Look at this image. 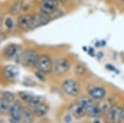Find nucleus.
<instances>
[{
    "label": "nucleus",
    "mask_w": 124,
    "mask_h": 123,
    "mask_svg": "<svg viewBox=\"0 0 124 123\" xmlns=\"http://www.w3.org/2000/svg\"><path fill=\"white\" fill-rule=\"evenodd\" d=\"M39 56L40 55L37 50L33 49H26L22 52L21 55L20 56V59L24 66L28 68H33L37 66Z\"/></svg>",
    "instance_id": "obj_1"
},
{
    "label": "nucleus",
    "mask_w": 124,
    "mask_h": 123,
    "mask_svg": "<svg viewBox=\"0 0 124 123\" xmlns=\"http://www.w3.org/2000/svg\"><path fill=\"white\" fill-rule=\"evenodd\" d=\"M59 6L58 0H41L39 3V11L52 17L59 11Z\"/></svg>",
    "instance_id": "obj_2"
},
{
    "label": "nucleus",
    "mask_w": 124,
    "mask_h": 123,
    "mask_svg": "<svg viewBox=\"0 0 124 123\" xmlns=\"http://www.w3.org/2000/svg\"><path fill=\"white\" fill-rule=\"evenodd\" d=\"M61 88L65 94L71 97H76L79 96L80 92V85L76 80L74 79H67L61 84Z\"/></svg>",
    "instance_id": "obj_3"
},
{
    "label": "nucleus",
    "mask_w": 124,
    "mask_h": 123,
    "mask_svg": "<svg viewBox=\"0 0 124 123\" xmlns=\"http://www.w3.org/2000/svg\"><path fill=\"white\" fill-rule=\"evenodd\" d=\"M106 106L101 103H97L91 98H88L86 104V115L90 117L98 118L104 114Z\"/></svg>",
    "instance_id": "obj_4"
},
{
    "label": "nucleus",
    "mask_w": 124,
    "mask_h": 123,
    "mask_svg": "<svg viewBox=\"0 0 124 123\" xmlns=\"http://www.w3.org/2000/svg\"><path fill=\"white\" fill-rule=\"evenodd\" d=\"M71 61L67 58H58L53 61L52 72L56 75H63L71 70Z\"/></svg>",
    "instance_id": "obj_5"
},
{
    "label": "nucleus",
    "mask_w": 124,
    "mask_h": 123,
    "mask_svg": "<svg viewBox=\"0 0 124 123\" xmlns=\"http://www.w3.org/2000/svg\"><path fill=\"white\" fill-rule=\"evenodd\" d=\"M88 97H82L76 103L70 106V112L75 117L82 118L86 115V104L88 101Z\"/></svg>",
    "instance_id": "obj_6"
},
{
    "label": "nucleus",
    "mask_w": 124,
    "mask_h": 123,
    "mask_svg": "<svg viewBox=\"0 0 124 123\" xmlns=\"http://www.w3.org/2000/svg\"><path fill=\"white\" fill-rule=\"evenodd\" d=\"M37 71L44 74H50L53 70V60L47 54H41L37 62Z\"/></svg>",
    "instance_id": "obj_7"
},
{
    "label": "nucleus",
    "mask_w": 124,
    "mask_h": 123,
    "mask_svg": "<svg viewBox=\"0 0 124 123\" xmlns=\"http://www.w3.org/2000/svg\"><path fill=\"white\" fill-rule=\"evenodd\" d=\"M33 13H26L20 15L18 17L17 24L18 27L23 31H29L33 29Z\"/></svg>",
    "instance_id": "obj_8"
},
{
    "label": "nucleus",
    "mask_w": 124,
    "mask_h": 123,
    "mask_svg": "<svg viewBox=\"0 0 124 123\" xmlns=\"http://www.w3.org/2000/svg\"><path fill=\"white\" fill-rule=\"evenodd\" d=\"M88 93L93 101H101L106 96V90L101 86H93L88 90Z\"/></svg>",
    "instance_id": "obj_9"
},
{
    "label": "nucleus",
    "mask_w": 124,
    "mask_h": 123,
    "mask_svg": "<svg viewBox=\"0 0 124 123\" xmlns=\"http://www.w3.org/2000/svg\"><path fill=\"white\" fill-rule=\"evenodd\" d=\"M34 20H33V29H37L39 27L44 26V25L47 24L52 20V17L49 15H46L45 14L41 12H37L33 13Z\"/></svg>",
    "instance_id": "obj_10"
},
{
    "label": "nucleus",
    "mask_w": 124,
    "mask_h": 123,
    "mask_svg": "<svg viewBox=\"0 0 124 123\" xmlns=\"http://www.w3.org/2000/svg\"><path fill=\"white\" fill-rule=\"evenodd\" d=\"M3 74L7 80L9 81H15L20 75V71L16 66L8 65L3 69Z\"/></svg>",
    "instance_id": "obj_11"
},
{
    "label": "nucleus",
    "mask_w": 124,
    "mask_h": 123,
    "mask_svg": "<svg viewBox=\"0 0 124 123\" xmlns=\"http://www.w3.org/2000/svg\"><path fill=\"white\" fill-rule=\"evenodd\" d=\"M23 108L24 107H23V105L20 101H14L13 104H11L9 113L11 114V119L15 121L16 122H18L20 121Z\"/></svg>",
    "instance_id": "obj_12"
},
{
    "label": "nucleus",
    "mask_w": 124,
    "mask_h": 123,
    "mask_svg": "<svg viewBox=\"0 0 124 123\" xmlns=\"http://www.w3.org/2000/svg\"><path fill=\"white\" fill-rule=\"evenodd\" d=\"M107 118L109 122L117 123L118 120H121V108L118 105H112L107 111Z\"/></svg>",
    "instance_id": "obj_13"
},
{
    "label": "nucleus",
    "mask_w": 124,
    "mask_h": 123,
    "mask_svg": "<svg viewBox=\"0 0 124 123\" xmlns=\"http://www.w3.org/2000/svg\"><path fill=\"white\" fill-rule=\"evenodd\" d=\"M19 50H20V46L16 44H10L7 45L3 50V57L8 60L13 59L17 56Z\"/></svg>",
    "instance_id": "obj_14"
},
{
    "label": "nucleus",
    "mask_w": 124,
    "mask_h": 123,
    "mask_svg": "<svg viewBox=\"0 0 124 123\" xmlns=\"http://www.w3.org/2000/svg\"><path fill=\"white\" fill-rule=\"evenodd\" d=\"M20 121L23 123H32L34 122L33 111L29 107H24L22 110Z\"/></svg>",
    "instance_id": "obj_15"
},
{
    "label": "nucleus",
    "mask_w": 124,
    "mask_h": 123,
    "mask_svg": "<svg viewBox=\"0 0 124 123\" xmlns=\"http://www.w3.org/2000/svg\"><path fill=\"white\" fill-rule=\"evenodd\" d=\"M49 105L47 104H46L45 102L38 104V105L35 106L34 108H32V111H33V113L37 117H43L47 114V113L49 112Z\"/></svg>",
    "instance_id": "obj_16"
},
{
    "label": "nucleus",
    "mask_w": 124,
    "mask_h": 123,
    "mask_svg": "<svg viewBox=\"0 0 124 123\" xmlns=\"http://www.w3.org/2000/svg\"><path fill=\"white\" fill-rule=\"evenodd\" d=\"M44 99L42 96H37V95H33L31 96V98L29 99V101L27 102V104H29V106L30 108H34L35 106L38 105V104L43 103Z\"/></svg>",
    "instance_id": "obj_17"
},
{
    "label": "nucleus",
    "mask_w": 124,
    "mask_h": 123,
    "mask_svg": "<svg viewBox=\"0 0 124 123\" xmlns=\"http://www.w3.org/2000/svg\"><path fill=\"white\" fill-rule=\"evenodd\" d=\"M11 104L10 102L5 101L1 97L0 98V113L3 114H7V113H10Z\"/></svg>",
    "instance_id": "obj_18"
},
{
    "label": "nucleus",
    "mask_w": 124,
    "mask_h": 123,
    "mask_svg": "<svg viewBox=\"0 0 124 123\" xmlns=\"http://www.w3.org/2000/svg\"><path fill=\"white\" fill-rule=\"evenodd\" d=\"M74 71L76 75L83 76L85 75L86 72H87V67L85 66V64L81 63V62H78V63H76L75 65Z\"/></svg>",
    "instance_id": "obj_19"
},
{
    "label": "nucleus",
    "mask_w": 124,
    "mask_h": 123,
    "mask_svg": "<svg viewBox=\"0 0 124 123\" xmlns=\"http://www.w3.org/2000/svg\"><path fill=\"white\" fill-rule=\"evenodd\" d=\"M1 97L5 100V101L10 102V103L14 102V101H15V95L11 92H8V91L3 92L1 94Z\"/></svg>",
    "instance_id": "obj_20"
},
{
    "label": "nucleus",
    "mask_w": 124,
    "mask_h": 123,
    "mask_svg": "<svg viewBox=\"0 0 124 123\" xmlns=\"http://www.w3.org/2000/svg\"><path fill=\"white\" fill-rule=\"evenodd\" d=\"M21 8H22L21 4H20V3L17 2V3H15L11 6V7L10 8V12L14 15H17V14L21 11Z\"/></svg>",
    "instance_id": "obj_21"
},
{
    "label": "nucleus",
    "mask_w": 124,
    "mask_h": 123,
    "mask_svg": "<svg viewBox=\"0 0 124 123\" xmlns=\"http://www.w3.org/2000/svg\"><path fill=\"white\" fill-rule=\"evenodd\" d=\"M32 96V92H20L19 93V96L20 98L24 101V102H27L29 101V99L31 98V96Z\"/></svg>",
    "instance_id": "obj_22"
},
{
    "label": "nucleus",
    "mask_w": 124,
    "mask_h": 123,
    "mask_svg": "<svg viewBox=\"0 0 124 123\" xmlns=\"http://www.w3.org/2000/svg\"><path fill=\"white\" fill-rule=\"evenodd\" d=\"M4 24H5V26L8 28V29H11L13 28L14 21L11 17H8V18H6L5 21H4Z\"/></svg>",
    "instance_id": "obj_23"
},
{
    "label": "nucleus",
    "mask_w": 124,
    "mask_h": 123,
    "mask_svg": "<svg viewBox=\"0 0 124 123\" xmlns=\"http://www.w3.org/2000/svg\"><path fill=\"white\" fill-rule=\"evenodd\" d=\"M35 75H36V77L39 80H41V82H45V81L46 80V76H45V74L42 73L41 71H37L36 72H35Z\"/></svg>",
    "instance_id": "obj_24"
},
{
    "label": "nucleus",
    "mask_w": 124,
    "mask_h": 123,
    "mask_svg": "<svg viewBox=\"0 0 124 123\" xmlns=\"http://www.w3.org/2000/svg\"><path fill=\"white\" fill-rule=\"evenodd\" d=\"M106 68L108 70V71H111V72H114L115 74H118L119 73V71L118 70V68H116L114 65L112 64H106Z\"/></svg>",
    "instance_id": "obj_25"
},
{
    "label": "nucleus",
    "mask_w": 124,
    "mask_h": 123,
    "mask_svg": "<svg viewBox=\"0 0 124 123\" xmlns=\"http://www.w3.org/2000/svg\"><path fill=\"white\" fill-rule=\"evenodd\" d=\"M29 83L28 84L26 85V86H30V87H32V86H35L36 85V83H35V82L32 80H31L30 78H26L24 80V84H25V83Z\"/></svg>",
    "instance_id": "obj_26"
},
{
    "label": "nucleus",
    "mask_w": 124,
    "mask_h": 123,
    "mask_svg": "<svg viewBox=\"0 0 124 123\" xmlns=\"http://www.w3.org/2000/svg\"><path fill=\"white\" fill-rule=\"evenodd\" d=\"M87 52H88V54L90 55V56H92V57H95V56H96V53H95L94 48H93V47H88V50H87Z\"/></svg>",
    "instance_id": "obj_27"
},
{
    "label": "nucleus",
    "mask_w": 124,
    "mask_h": 123,
    "mask_svg": "<svg viewBox=\"0 0 124 123\" xmlns=\"http://www.w3.org/2000/svg\"><path fill=\"white\" fill-rule=\"evenodd\" d=\"M59 3L63 6H68L71 3V0H58Z\"/></svg>",
    "instance_id": "obj_28"
},
{
    "label": "nucleus",
    "mask_w": 124,
    "mask_h": 123,
    "mask_svg": "<svg viewBox=\"0 0 124 123\" xmlns=\"http://www.w3.org/2000/svg\"><path fill=\"white\" fill-rule=\"evenodd\" d=\"M106 41H97V43H96V47H101V46H105L106 45Z\"/></svg>",
    "instance_id": "obj_29"
},
{
    "label": "nucleus",
    "mask_w": 124,
    "mask_h": 123,
    "mask_svg": "<svg viewBox=\"0 0 124 123\" xmlns=\"http://www.w3.org/2000/svg\"><path fill=\"white\" fill-rule=\"evenodd\" d=\"M121 120L124 122V105L121 109Z\"/></svg>",
    "instance_id": "obj_30"
},
{
    "label": "nucleus",
    "mask_w": 124,
    "mask_h": 123,
    "mask_svg": "<svg viewBox=\"0 0 124 123\" xmlns=\"http://www.w3.org/2000/svg\"><path fill=\"white\" fill-rule=\"evenodd\" d=\"M116 2H118V3L121 7L124 8V0H116Z\"/></svg>",
    "instance_id": "obj_31"
},
{
    "label": "nucleus",
    "mask_w": 124,
    "mask_h": 123,
    "mask_svg": "<svg viewBox=\"0 0 124 123\" xmlns=\"http://www.w3.org/2000/svg\"><path fill=\"white\" fill-rule=\"evenodd\" d=\"M93 123H101V122H100V121H99V120H97H97H95L94 122H93Z\"/></svg>",
    "instance_id": "obj_32"
},
{
    "label": "nucleus",
    "mask_w": 124,
    "mask_h": 123,
    "mask_svg": "<svg viewBox=\"0 0 124 123\" xmlns=\"http://www.w3.org/2000/svg\"><path fill=\"white\" fill-rule=\"evenodd\" d=\"M1 27H2V18L0 16V29H1Z\"/></svg>",
    "instance_id": "obj_33"
},
{
    "label": "nucleus",
    "mask_w": 124,
    "mask_h": 123,
    "mask_svg": "<svg viewBox=\"0 0 124 123\" xmlns=\"http://www.w3.org/2000/svg\"><path fill=\"white\" fill-rule=\"evenodd\" d=\"M76 123H87V122H76Z\"/></svg>",
    "instance_id": "obj_34"
},
{
    "label": "nucleus",
    "mask_w": 124,
    "mask_h": 123,
    "mask_svg": "<svg viewBox=\"0 0 124 123\" xmlns=\"http://www.w3.org/2000/svg\"><path fill=\"white\" fill-rule=\"evenodd\" d=\"M108 123H113V122H108Z\"/></svg>",
    "instance_id": "obj_35"
},
{
    "label": "nucleus",
    "mask_w": 124,
    "mask_h": 123,
    "mask_svg": "<svg viewBox=\"0 0 124 123\" xmlns=\"http://www.w3.org/2000/svg\"><path fill=\"white\" fill-rule=\"evenodd\" d=\"M113 1H116V0H113Z\"/></svg>",
    "instance_id": "obj_36"
},
{
    "label": "nucleus",
    "mask_w": 124,
    "mask_h": 123,
    "mask_svg": "<svg viewBox=\"0 0 124 123\" xmlns=\"http://www.w3.org/2000/svg\"><path fill=\"white\" fill-rule=\"evenodd\" d=\"M16 123H17V122H16Z\"/></svg>",
    "instance_id": "obj_37"
}]
</instances>
